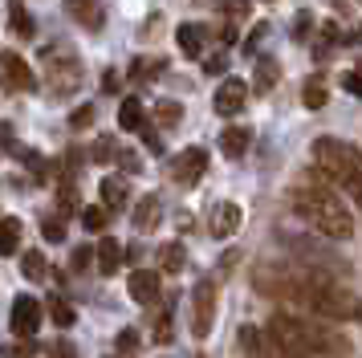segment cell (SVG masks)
Here are the masks:
<instances>
[{"label":"cell","mask_w":362,"mask_h":358,"mask_svg":"<svg viewBox=\"0 0 362 358\" xmlns=\"http://www.w3.org/2000/svg\"><path fill=\"white\" fill-rule=\"evenodd\" d=\"M252 289L329 322H362V297L310 265H257Z\"/></svg>","instance_id":"1"},{"label":"cell","mask_w":362,"mask_h":358,"mask_svg":"<svg viewBox=\"0 0 362 358\" xmlns=\"http://www.w3.org/2000/svg\"><path fill=\"white\" fill-rule=\"evenodd\" d=\"M289 208H293L313 232H322L326 241H350V236H354V216H350V208L334 195V187L326 183V175H322L317 167L310 171L305 183L289 187Z\"/></svg>","instance_id":"2"},{"label":"cell","mask_w":362,"mask_h":358,"mask_svg":"<svg viewBox=\"0 0 362 358\" xmlns=\"http://www.w3.org/2000/svg\"><path fill=\"white\" fill-rule=\"evenodd\" d=\"M269 334H277L289 350L305 358H350V338L338 334L334 325L326 322H313L305 313H289V309H277L269 325H264Z\"/></svg>","instance_id":"3"},{"label":"cell","mask_w":362,"mask_h":358,"mask_svg":"<svg viewBox=\"0 0 362 358\" xmlns=\"http://www.w3.org/2000/svg\"><path fill=\"white\" fill-rule=\"evenodd\" d=\"M313 167L326 175L329 187H338V192L350 195V204L362 208V151L354 143H346V139H329L322 134L317 143H313Z\"/></svg>","instance_id":"4"},{"label":"cell","mask_w":362,"mask_h":358,"mask_svg":"<svg viewBox=\"0 0 362 358\" xmlns=\"http://www.w3.org/2000/svg\"><path fill=\"white\" fill-rule=\"evenodd\" d=\"M45 78H49V90L53 94H74L78 86H82V62H78V53L69 45H62V41H53L49 49H45Z\"/></svg>","instance_id":"5"},{"label":"cell","mask_w":362,"mask_h":358,"mask_svg":"<svg viewBox=\"0 0 362 358\" xmlns=\"http://www.w3.org/2000/svg\"><path fill=\"white\" fill-rule=\"evenodd\" d=\"M240 350L248 358H305L289 350L277 334H269V330H257V325H240Z\"/></svg>","instance_id":"6"},{"label":"cell","mask_w":362,"mask_h":358,"mask_svg":"<svg viewBox=\"0 0 362 358\" xmlns=\"http://www.w3.org/2000/svg\"><path fill=\"white\" fill-rule=\"evenodd\" d=\"M216 322V281L204 277L192 289V338H208Z\"/></svg>","instance_id":"7"},{"label":"cell","mask_w":362,"mask_h":358,"mask_svg":"<svg viewBox=\"0 0 362 358\" xmlns=\"http://www.w3.org/2000/svg\"><path fill=\"white\" fill-rule=\"evenodd\" d=\"M0 90H8V94H29V90H37V74L29 69L25 57L0 53Z\"/></svg>","instance_id":"8"},{"label":"cell","mask_w":362,"mask_h":358,"mask_svg":"<svg viewBox=\"0 0 362 358\" xmlns=\"http://www.w3.org/2000/svg\"><path fill=\"white\" fill-rule=\"evenodd\" d=\"M204 175H208V151L204 146H187V151H180L171 159V179L180 187H196Z\"/></svg>","instance_id":"9"},{"label":"cell","mask_w":362,"mask_h":358,"mask_svg":"<svg viewBox=\"0 0 362 358\" xmlns=\"http://www.w3.org/2000/svg\"><path fill=\"white\" fill-rule=\"evenodd\" d=\"M41 318H45V306H41L37 297H29V293H21L17 301H13V318H8L13 338H37Z\"/></svg>","instance_id":"10"},{"label":"cell","mask_w":362,"mask_h":358,"mask_svg":"<svg viewBox=\"0 0 362 358\" xmlns=\"http://www.w3.org/2000/svg\"><path fill=\"white\" fill-rule=\"evenodd\" d=\"M240 224H245V212H240V204H232V200H220V204L208 212V232H212L216 241L236 236V228Z\"/></svg>","instance_id":"11"},{"label":"cell","mask_w":362,"mask_h":358,"mask_svg":"<svg viewBox=\"0 0 362 358\" xmlns=\"http://www.w3.org/2000/svg\"><path fill=\"white\" fill-rule=\"evenodd\" d=\"M245 102H248V86L240 78H224V81H220V90H216V98H212V106H216L220 118L240 114V110H245Z\"/></svg>","instance_id":"12"},{"label":"cell","mask_w":362,"mask_h":358,"mask_svg":"<svg viewBox=\"0 0 362 358\" xmlns=\"http://www.w3.org/2000/svg\"><path fill=\"white\" fill-rule=\"evenodd\" d=\"M127 289L139 306H155L159 301V289H163V281H159V269H134L131 281H127Z\"/></svg>","instance_id":"13"},{"label":"cell","mask_w":362,"mask_h":358,"mask_svg":"<svg viewBox=\"0 0 362 358\" xmlns=\"http://www.w3.org/2000/svg\"><path fill=\"white\" fill-rule=\"evenodd\" d=\"M159 220H163V200H159V192H147L139 200V208L131 212V224L139 228V232H155Z\"/></svg>","instance_id":"14"},{"label":"cell","mask_w":362,"mask_h":358,"mask_svg":"<svg viewBox=\"0 0 362 358\" xmlns=\"http://www.w3.org/2000/svg\"><path fill=\"white\" fill-rule=\"evenodd\" d=\"M66 13L82 25V29L98 33L102 21H106V13H102V0H66Z\"/></svg>","instance_id":"15"},{"label":"cell","mask_w":362,"mask_h":358,"mask_svg":"<svg viewBox=\"0 0 362 358\" xmlns=\"http://www.w3.org/2000/svg\"><path fill=\"white\" fill-rule=\"evenodd\" d=\"M122 244L115 241V236H102L98 244H94V260H98V273L102 277H115L118 269H122Z\"/></svg>","instance_id":"16"},{"label":"cell","mask_w":362,"mask_h":358,"mask_svg":"<svg viewBox=\"0 0 362 358\" xmlns=\"http://www.w3.org/2000/svg\"><path fill=\"white\" fill-rule=\"evenodd\" d=\"M98 195H102V204H106L110 212H127V204H131V187H127L122 175H106L98 183Z\"/></svg>","instance_id":"17"},{"label":"cell","mask_w":362,"mask_h":358,"mask_svg":"<svg viewBox=\"0 0 362 358\" xmlns=\"http://www.w3.org/2000/svg\"><path fill=\"white\" fill-rule=\"evenodd\" d=\"M175 45H180L183 57H204V45H208V29L204 25H180L175 29Z\"/></svg>","instance_id":"18"},{"label":"cell","mask_w":362,"mask_h":358,"mask_svg":"<svg viewBox=\"0 0 362 358\" xmlns=\"http://www.w3.org/2000/svg\"><path fill=\"white\" fill-rule=\"evenodd\" d=\"M281 81V62L277 57H257V69H252V90L257 94H269Z\"/></svg>","instance_id":"19"},{"label":"cell","mask_w":362,"mask_h":358,"mask_svg":"<svg viewBox=\"0 0 362 358\" xmlns=\"http://www.w3.org/2000/svg\"><path fill=\"white\" fill-rule=\"evenodd\" d=\"M8 29H13V37H21V41H29L37 33V21L29 16L25 0H8Z\"/></svg>","instance_id":"20"},{"label":"cell","mask_w":362,"mask_h":358,"mask_svg":"<svg viewBox=\"0 0 362 358\" xmlns=\"http://www.w3.org/2000/svg\"><path fill=\"white\" fill-rule=\"evenodd\" d=\"M248 143H252V130L248 127H228L224 134H220V151H224V159H240L248 151Z\"/></svg>","instance_id":"21"},{"label":"cell","mask_w":362,"mask_h":358,"mask_svg":"<svg viewBox=\"0 0 362 358\" xmlns=\"http://www.w3.org/2000/svg\"><path fill=\"white\" fill-rule=\"evenodd\" d=\"M183 265H187V248L180 241L159 248V273H183Z\"/></svg>","instance_id":"22"},{"label":"cell","mask_w":362,"mask_h":358,"mask_svg":"<svg viewBox=\"0 0 362 358\" xmlns=\"http://www.w3.org/2000/svg\"><path fill=\"white\" fill-rule=\"evenodd\" d=\"M21 232H25V228H21L17 216H4V220H0V257H13L21 248Z\"/></svg>","instance_id":"23"},{"label":"cell","mask_w":362,"mask_h":358,"mask_svg":"<svg viewBox=\"0 0 362 358\" xmlns=\"http://www.w3.org/2000/svg\"><path fill=\"white\" fill-rule=\"evenodd\" d=\"M143 122H147L143 102H139V98H127V102L118 106V127L122 130H143Z\"/></svg>","instance_id":"24"},{"label":"cell","mask_w":362,"mask_h":358,"mask_svg":"<svg viewBox=\"0 0 362 358\" xmlns=\"http://www.w3.org/2000/svg\"><path fill=\"white\" fill-rule=\"evenodd\" d=\"M45 273H49L45 257H41L37 248H29V253L21 257V277H25V281H45Z\"/></svg>","instance_id":"25"},{"label":"cell","mask_w":362,"mask_h":358,"mask_svg":"<svg viewBox=\"0 0 362 358\" xmlns=\"http://www.w3.org/2000/svg\"><path fill=\"white\" fill-rule=\"evenodd\" d=\"M301 102H305V110H322V106L329 102L326 81H322V78H310V81H305V90H301Z\"/></svg>","instance_id":"26"},{"label":"cell","mask_w":362,"mask_h":358,"mask_svg":"<svg viewBox=\"0 0 362 358\" xmlns=\"http://www.w3.org/2000/svg\"><path fill=\"white\" fill-rule=\"evenodd\" d=\"M155 118H159V127H180L183 122V106L180 102H171V98H163V102L155 106Z\"/></svg>","instance_id":"27"},{"label":"cell","mask_w":362,"mask_h":358,"mask_svg":"<svg viewBox=\"0 0 362 358\" xmlns=\"http://www.w3.org/2000/svg\"><path fill=\"white\" fill-rule=\"evenodd\" d=\"M90 159H94V163H115L118 159V143L110 139V134H102L98 143L90 146Z\"/></svg>","instance_id":"28"},{"label":"cell","mask_w":362,"mask_h":358,"mask_svg":"<svg viewBox=\"0 0 362 358\" xmlns=\"http://www.w3.org/2000/svg\"><path fill=\"white\" fill-rule=\"evenodd\" d=\"M163 69H167V62H163V57H143V62H134V65H131V78L147 81L151 74H163Z\"/></svg>","instance_id":"29"},{"label":"cell","mask_w":362,"mask_h":358,"mask_svg":"<svg viewBox=\"0 0 362 358\" xmlns=\"http://www.w3.org/2000/svg\"><path fill=\"white\" fill-rule=\"evenodd\" d=\"M82 224H86V232H102V228L110 224V208H106V204H102V208H86Z\"/></svg>","instance_id":"30"},{"label":"cell","mask_w":362,"mask_h":358,"mask_svg":"<svg viewBox=\"0 0 362 358\" xmlns=\"http://www.w3.org/2000/svg\"><path fill=\"white\" fill-rule=\"evenodd\" d=\"M37 354V342L33 338H17L8 346H0V358H33Z\"/></svg>","instance_id":"31"},{"label":"cell","mask_w":362,"mask_h":358,"mask_svg":"<svg viewBox=\"0 0 362 358\" xmlns=\"http://www.w3.org/2000/svg\"><path fill=\"white\" fill-rule=\"evenodd\" d=\"M49 318H53L57 325H74V322H78V313H74V309H69L62 297H53V301H49Z\"/></svg>","instance_id":"32"},{"label":"cell","mask_w":362,"mask_h":358,"mask_svg":"<svg viewBox=\"0 0 362 358\" xmlns=\"http://www.w3.org/2000/svg\"><path fill=\"white\" fill-rule=\"evenodd\" d=\"M94 118H98V110H94V106H78V110L69 114V127L86 130V127H94Z\"/></svg>","instance_id":"33"},{"label":"cell","mask_w":362,"mask_h":358,"mask_svg":"<svg viewBox=\"0 0 362 358\" xmlns=\"http://www.w3.org/2000/svg\"><path fill=\"white\" fill-rule=\"evenodd\" d=\"M57 212H62V216L78 212V187H74V183H66V187H62V195H57Z\"/></svg>","instance_id":"34"},{"label":"cell","mask_w":362,"mask_h":358,"mask_svg":"<svg viewBox=\"0 0 362 358\" xmlns=\"http://www.w3.org/2000/svg\"><path fill=\"white\" fill-rule=\"evenodd\" d=\"M41 232H45V241H66V216H62V220H57V216L41 220Z\"/></svg>","instance_id":"35"},{"label":"cell","mask_w":362,"mask_h":358,"mask_svg":"<svg viewBox=\"0 0 362 358\" xmlns=\"http://www.w3.org/2000/svg\"><path fill=\"white\" fill-rule=\"evenodd\" d=\"M139 350V330H118V354H134Z\"/></svg>","instance_id":"36"},{"label":"cell","mask_w":362,"mask_h":358,"mask_svg":"<svg viewBox=\"0 0 362 358\" xmlns=\"http://www.w3.org/2000/svg\"><path fill=\"white\" fill-rule=\"evenodd\" d=\"M49 358H78V350H74V342L69 338H57V342H49V350H45Z\"/></svg>","instance_id":"37"},{"label":"cell","mask_w":362,"mask_h":358,"mask_svg":"<svg viewBox=\"0 0 362 358\" xmlns=\"http://www.w3.org/2000/svg\"><path fill=\"white\" fill-rule=\"evenodd\" d=\"M155 342H171V309H163L155 318Z\"/></svg>","instance_id":"38"},{"label":"cell","mask_w":362,"mask_h":358,"mask_svg":"<svg viewBox=\"0 0 362 358\" xmlns=\"http://www.w3.org/2000/svg\"><path fill=\"white\" fill-rule=\"evenodd\" d=\"M143 143H147L151 155H163V139H159V130L147 127V122H143Z\"/></svg>","instance_id":"39"},{"label":"cell","mask_w":362,"mask_h":358,"mask_svg":"<svg viewBox=\"0 0 362 358\" xmlns=\"http://www.w3.org/2000/svg\"><path fill=\"white\" fill-rule=\"evenodd\" d=\"M264 37H269V25L261 21V25H257V29H252V33L245 37V53H257V45H261Z\"/></svg>","instance_id":"40"},{"label":"cell","mask_w":362,"mask_h":358,"mask_svg":"<svg viewBox=\"0 0 362 358\" xmlns=\"http://www.w3.org/2000/svg\"><path fill=\"white\" fill-rule=\"evenodd\" d=\"M224 13H228V21H245L248 16V0H224Z\"/></svg>","instance_id":"41"},{"label":"cell","mask_w":362,"mask_h":358,"mask_svg":"<svg viewBox=\"0 0 362 358\" xmlns=\"http://www.w3.org/2000/svg\"><path fill=\"white\" fill-rule=\"evenodd\" d=\"M342 86L350 90V94L362 98V65H358V69H350V74H342Z\"/></svg>","instance_id":"42"},{"label":"cell","mask_w":362,"mask_h":358,"mask_svg":"<svg viewBox=\"0 0 362 358\" xmlns=\"http://www.w3.org/2000/svg\"><path fill=\"white\" fill-rule=\"evenodd\" d=\"M228 69V57L224 53H212V57H204V74H224Z\"/></svg>","instance_id":"43"},{"label":"cell","mask_w":362,"mask_h":358,"mask_svg":"<svg viewBox=\"0 0 362 358\" xmlns=\"http://www.w3.org/2000/svg\"><path fill=\"white\" fill-rule=\"evenodd\" d=\"M310 29H313V16H310V13H301V16L293 21V37H305Z\"/></svg>","instance_id":"44"},{"label":"cell","mask_w":362,"mask_h":358,"mask_svg":"<svg viewBox=\"0 0 362 358\" xmlns=\"http://www.w3.org/2000/svg\"><path fill=\"white\" fill-rule=\"evenodd\" d=\"M90 260H94V248H78V253H74V269L82 273V269L90 265Z\"/></svg>","instance_id":"45"},{"label":"cell","mask_w":362,"mask_h":358,"mask_svg":"<svg viewBox=\"0 0 362 358\" xmlns=\"http://www.w3.org/2000/svg\"><path fill=\"white\" fill-rule=\"evenodd\" d=\"M102 86H106V90H118V74L115 69H106V81H102Z\"/></svg>","instance_id":"46"},{"label":"cell","mask_w":362,"mask_h":358,"mask_svg":"<svg viewBox=\"0 0 362 358\" xmlns=\"http://www.w3.org/2000/svg\"><path fill=\"white\" fill-rule=\"evenodd\" d=\"M8 143H13V139H8V127H0V151H4Z\"/></svg>","instance_id":"47"}]
</instances>
